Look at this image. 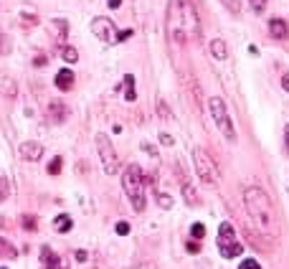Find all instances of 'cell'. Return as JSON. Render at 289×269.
I'll list each match as a JSON object with an SVG mask.
<instances>
[{
	"mask_svg": "<svg viewBox=\"0 0 289 269\" xmlns=\"http://www.w3.org/2000/svg\"><path fill=\"white\" fill-rule=\"evenodd\" d=\"M168 36L177 43L201 38V20L191 0H170L168 3Z\"/></svg>",
	"mask_w": 289,
	"mask_h": 269,
	"instance_id": "obj_1",
	"label": "cell"
},
{
	"mask_svg": "<svg viewBox=\"0 0 289 269\" xmlns=\"http://www.w3.org/2000/svg\"><path fill=\"white\" fill-rule=\"evenodd\" d=\"M243 206H246L251 221L257 223V229L264 236H274L276 234V219H274V206L272 198L266 196V190L259 185H249L243 190Z\"/></svg>",
	"mask_w": 289,
	"mask_h": 269,
	"instance_id": "obj_2",
	"label": "cell"
},
{
	"mask_svg": "<svg viewBox=\"0 0 289 269\" xmlns=\"http://www.w3.org/2000/svg\"><path fill=\"white\" fill-rule=\"evenodd\" d=\"M122 188H125V193L129 198V203L135 206V211L140 214V211H144V175H142V168L140 165H127L125 168V173H122Z\"/></svg>",
	"mask_w": 289,
	"mask_h": 269,
	"instance_id": "obj_3",
	"label": "cell"
},
{
	"mask_svg": "<svg viewBox=\"0 0 289 269\" xmlns=\"http://www.w3.org/2000/svg\"><path fill=\"white\" fill-rule=\"evenodd\" d=\"M208 109H210V117H213V122H216V127L221 130V134H224L228 142H236V130H233V122H231L228 112H226L224 99H221V97L208 99Z\"/></svg>",
	"mask_w": 289,
	"mask_h": 269,
	"instance_id": "obj_4",
	"label": "cell"
},
{
	"mask_svg": "<svg viewBox=\"0 0 289 269\" xmlns=\"http://www.w3.org/2000/svg\"><path fill=\"white\" fill-rule=\"evenodd\" d=\"M193 165H195V173L203 183H208V185L218 183V168L203 148H193Z\"/></svg>",
	"mask_w": 289,
	"mask_h": 269,
	"instance_id": "obj_5",
	"label": "cell"
},
{
	"mask_svg": "<svg viewBox=\"0 0 289 269\" xmlns=\"http://www.w3.org/2000/svg\"><path fill=\"white\" fill-rule=\"evenodd\" d=\"M218 252H221V256L224 259H233V256H241V252H243V244H239L236 241V234H233V226L228 221H224L221 223V229H218Z\"/></svg>",
	"mask_w": 289,
	"mask_h": 269,
	"instance_id": "obj_6",
	"label": "cell"
},
{
	"mask_svg": "<svg viewBox=\"0 0 289 269\" xmlns=\"http://www.w3.org/2000/svg\"><path fill=\"white\" fill-rule=\"evenodd\" d=\"M94 142H96L99 158H102L104 173H107V175H114V173L119 170V160H117V152H114V148H112V142H109V137H107L104 132H99L96 137H94Z\"/></svg>",
	"mask_w": 289,
	"mask_h": 269,
	"instance_id": "obj_7",
	"label": "cell"
},
{
	"mask_svg": "<svg viewBox=\"0 0 289 269\" xmlns=\"http://www.w3.org/2000/svg\"><path fill=\"white\" fill-rule=\"evenodd\" d=\"M92 33L104 43H117V26L104 16H99V18L92 20Z\"/></svg>",
	"mask_w": 289,
	"mask_h": 269,
	"instance_id": "obj_8",
	"label": "cell"
},
{
	"mask_svg": "<svg viewBox=\"0 0 289 269\" xmlns=\"http://www.w3.org/2000/svg\"><path fill=\"white\" fill-rule=\"evenodd\" d=\"M46 115H48V119L53 122V125H61V122H66V117H69V107H66L64 102H51L46 107Z\"/></svg>",
	"mask_w": 289,
	"mask_h": 269,
	"instance_id": "obj_9",
	"label": "cell"
},
{
	"mask_svg": "<svg viewBox=\"0 0 289 269\" xmlns=\"http://www.w3.org/2000/svg\"><path fill=\"white\" fill-rule=\"evenodd\" d=\"M20 155H23V160L36 163V160H41V155H43V145L41 142H23V145H20Z\"/></svg>",
	"mask_w": 289,
	"mask_h": 269,
	"instance_id": "obj_10",
	"label": "cell"
},
{
	"mask_svg": "<svg viewBox=\"0 0 289 269\" xmlns=\"http://www.w3.org/2000/svg\"><path fill=\"white\" fill-rule=\"evenodd\" d=\"M41 264H43V269H64L61 259L51 252V246H43L41 249Z\"/></svg>",
	"mask_w": 289,
	"mask_h": 269,
	"instance_id": "obj_11",
	"label": "cell"
},
{
	"mask_svg": "<svg viewBox=\"0 0 289 269\" xmlns=\"http://www.w3.org/2000/svg\"><path fill=\"white\" fill-rule=\"evenodd\" d=\"M56 86L61 89V92H69V89L74 86V71L71 69H61L56 74Z\"/></svg>",
	"mask_w": 289,
	"mask_h": 269,
	"instance_id": "obj_12",
	"label": "cell"
},
{
	"mask_svg": "<svg viewBox=\"0 0 289 269\" xmlns=\"http://www.w3.org/2000/svg\"><path fill=\"white\" fill-rule=\"evenodd\" d=\"M210 53H213L218 61H226V59H228V49H226V41H221V38H213V41H210Z\"/></svg>",
	"mask_w": 289,
	"mask_h": 269,
	"instance_id": "obj_13",
	"label": "cell"
},
{
	"mask_svg": "<svg viewBox=\"0 0 289 269\" xmlns=\"http://www.w3.org/2000/svg\"><path fill=\"white\" fill-rule=\"evenodd\" d=\"M269 33L274 38H287V33H289V28H287V23L282 18H274L272 23H269Z\"/></svg>",
	"mask_w": 289,
	"mask_h": 269,
	"instance_id": "obj_14",
	"label": "cell"
},
{
	"mask_svg": "<svg viewBox=\"0 0 289 269\" xmlns=\"http://www.w3.org/2000/svg\"><path fill=\"white\" fill-rule=\"evenodd\" d=\"M183 198H185V203H191V206L201 203V196H198V190L191 183H183Z\"/></svg>",
	"mask_w": 289,
	"mask_h": 269,
	"instance_id": "obj_15",
	"label": "cell"
},
{
	"mask_svg": "<svg viewBox=\"0 0 289 269\" xmlns=\"http://www.w3.org/2000/svg\"><path fill=\"white\" fill-rule=\"evenodd\" d=\"M122 82H125V89H127V92H125V99H127V102H135V99H137V92H135V76H132V74H125V79H122Z\"/></svg>",
	"mask_w": 289,
	"mask_h": 269,
	"instance_id": "obj_16",
	"label": "cell"
},
{
	"mask_svg": "<svg viewBox=\"0 0 289 269\" xmlns=\"http://www.w3.org/2000/svg\"><path fill=\"white\" fill-rule=\"evenodd\" d=\"M53 229H56L59 234H66L71 229V216H66V214L56 216V219H53Z\"/></svg>",
	"mask_w": 289,
	"mask_h": 269,
	"instance_id": "obj_17",
	"label": "cell"
},
{
	"mask_svg": "<svg viewBox=\"0 0 289 269\" xmlns=\"http://www.w3.org/2000/svg\"><path fill=\"white\" fill-rule=\"evenodd\" d=\"M61 56H64V61H76V59H79V51H76L74 46H61Z\"/></svg>",
	"mask_w": 289,
	"mask_h": 269,
	"instance_id": "obj_18",
	"label": "cell"
},
{
	"mask_svg": "<svg viewBox=\"0 0 289 269\" xmlns=\"http://www.w3.org/2000/svg\"><path fill=\"white\" fill-rule=\"evenodd\" d=\"M0 256H10V259L16 256V249H13V246H10L5 239H0Z\"/></svg>",
	"mask_w": 289,
	"mask_h": 269,
	"instance_id": "obj_19",
	"label": "cell"
},
{
	"mask_svg": "<svg viewBox=\"0 0 289 269\" xmlns=\"http://www.w3.org/2000/svg\"><path fill=\"white\" fill-rule=\"evenodd\" d=\"M191 236H193L195 241H201V239L206 236V226H203V223H193V229H191Z\"/></svg>",
	"mask_w": 289,
	"mask_h": 269,
	"instance_id": "obj_20",
	"label": "cell"
},
{
	"mask_svg": "<svg viewBox=\"0 0 289 269\" xmlns=\"http://www.w3.org/2000/svg\"><path fill=\"white\" fill-rule=\"evenodd\" d=\"M8 193H10V183H8V178L0 175V203L8 198Z\"/></svg>",
	"mask_w": 289,
	"mask_h": 269,
	"instance_id": "obj_21",
	"label": "cell"
},
{
	"mask_svg": "<svg viewBox=\"0 0 289 269\" xmlns=\"http://www.w3.org/2000/svg\"><path fill=\"white\" fill-rule=\"evenodd\" d=\"M20 221H23V229H26V231H36V229H38V223H36V216H23Z\"/></svg>",
	"mask_w": 289,
	"mask_h": 269,
	"instance_id": "obj_22",
	"label": "cell"
},
{
	"mask_svg": "<svg viewBox=\"0 0 289 269\" xmlns=\"http://www.w3.org/2000/svg\"><path fill=\"white\" fill-rule=\"evenodd\" d=\"M53 26L59 28V41H66V20L64 18H56V20H53Z\"/></svg>",
	"mask_w": 289,
	"mask_h": 269,
	"instance_id": "obj_23",
	"label": "cell"
},
{
	"mask_svg": "<svg viewBox=\"0 0 289 269\" xmlns=\"http://www.w3.org/2000/svg\"><path fill=\"white\" fill-rule=\"evenodd\" d=\"M61 163H64L61 158H53V160L48 163V173H51V175H59V173H61Z\"/></svg>",
	"mask_w": 289,
	"mask_h": 269,
	"instance_id": "obj_24",
	"label": "cell"
},
{
	"mask_svg": "<svg viewBox=\"0 0 289 269\" xmlns=\"http://www.w3.org/2000/svg\"><path fill=\"white\" fill-rule=\"evenodd\" d=\"M114 231L119 234V236H127V234H129V223H127V221H117Z\"/></svg>",
	"mask_w": 289,
	"mask_h": 269,
	"instance_id": "obj_25",
	"label": "cell"
},
{
	"mask_svg": "<svg viewBox=\"0 0 289 269\" xmlns=\"http://www.w3.org/2000/svg\"><path fill=\"white\" fill-rule=\"evenodd\" d=\"M239 269H261V264H259L257 259H243V262L239 264Z\"/></svg>",
	"mask_w": 289,
	"mask_h": 269,
	"instance_id": "obj_26",
	"label": "cell"
},
{
	"mask_svg": "<svg viewBox=\"0 0 289 269\" xmlns=\"http://www.w3.org/2000/svg\"><path fill=\"white\" fill-rule=\"evenodd\" d=\"M221 3H224V5L231 10V13H239V10H241V3H239V0H221Z\"/></svg>",
	"mask_w": 289,
	"mask_h": 269,
	"instance_id": "obj_27",
	"label": "cell"
},
{
	"mask_svg": "<svg viewBox=\"0 0 289 269\" xmlns=\"http://www.w3.org/2000/svg\"><path fill=\"white\" fill-rule=\"evenodd\" d=\"M158 203H160V208H170L173 206V198L165 196V193H158Z\"/></svg>",
	"mask_w": 289,
	"mask_h": 269,
	"instance_id": "obj_28",
	"label": "cell"
},
{
	"mask_svg": "<svg viewBox=\"0 0 289 269\" xmlns=\"http://www.w3.org/2000/svg\"><path fill=\"white\" fill-rule=\"evenodd\" d=\"M10 51V41L3 36V33H0V56H3V53H8Z\"/></svg>",
	"mask_w": 289,
	"mask_h": 269,
	"instance_id": "obj_29",
	"label": "cell"
},
{
	"mask_svg": "<svg viewBox=\"0 0 289 269\" xmlns=\"http://www.w3.org/2000/svg\"><path fill=\"white\" fill-rule=\"evenodd\" d=\"M160 142L165 145V148H173V145H175V140L170 137V134H168V132H160Z\"/></svg>",
	"mask_w": 289,
	"mask_h": 269,
	"instance_id": "obj_30",
	"label": "cell"
},
{
	"mask_svg": "<svg viewBox=\"0 0 289 269\" xmlns=\"http://www.w3.org/2000/svg\"><path fill=\"white\" fill-rule=\"evenodd\" d=\"M188 252H191V254H198V252H201V244H198L195 239H191V241H188Z\"/></svg>",
	"mask_w": 289,
	"mask_h": 269,
	"instance_id": "obj_31",
	"label": "cell"
},
{
	"mask_svg": "<svg viewBox=\"0 0 289 269\" xmlns=\"http://www.w3.org/2000/svg\"><path fill=\"white\" fill-rule=\"evenodd\" d=\"M132 36V28H127V31H117V43L119 41H125V38H129Z\"/></svg>",
	"mask_w": 289,
	"mask_h": 269,
	"instance_id": "obj_32",
	"label": "cell"
},
{
	"mask_svg": "<svg viewBox=\"0 0 289 269\" xmlns=\"http://www.w3.org/2000/svg\"><path fill=\"white\" fill-rule=\"evenodd\" d=\"M251 5H254V10H257V13H261L264 5H266V0H251Z\"/></svg>",
	"mask_w": 289,
	"mask_h": 269,
	"instance_id": "obj_33",
	"label": "cell"
},
{
	"mask_svg": "<svg viewBox=\"0 0 289 269\" xmlns=\"http://www.w3.org/2000/svg\"><path fill=\"white\" fill-rule=\"evenodd\" d=\"M158 112L162 117H170V112H168V107H165V102H158Z\"/></svg>",
	"mask_w": 289,
	"mask_h": 269,
	"instance_id": "obj_34",
	"label": "cell"
},
{
	"mask_svg": "<svg viewBox=\"0 0 289 269\" xmlns=\"http://www.w3.org/2000/svg\"><path fill=\"white\" fill-rule=\"evenodd\" d=\"M284 148H287V152H289V125L284 127Z\"/></svg>",
	"mask_w": 289,
	"mask_h": 269,
	"instance_id": "obj_35",
	"label": "cell"
},
{
	"mask_svg": "<svg viewBox=\"0 0 289 269\" xmlns=\"http://www.w3.org/2000/svg\"><path fill=\"white\" fill-rule=\"evenodd\" d=\"M76 262H86V252H84V249L76 252Z\"/></svg>",
	"mask_w": 289,
	"mask_h": 269,
	"instance_id": "obj_36",
	"label": "cell"
},
{
	"mask_svg": "<svg viewBox=\"0 0 289 269\" xmlns=\"http://www.w3.org/2000/svg\"><path fill=\"white\" fill-rule=\"evenodd\" d=\"M107 5H109V8H119L122 0H107Z\"/></svg>",
	"mask_w": 289,
	"mask_h": 269,
	"instance_id": "obj_37",
	"label": "cell"
},
{
	"mask_svg": "<svg viewBox=\"0 0 289 269\" xmlns=\"http://www.w3.org/2000/svg\"><path fill=\"white\" fill-rule=\"evenodd\" d=\"M282 86H284L287 92H289V74H284V76H282Z\"/></svg>",
	"mask_w": 289,
	"mask_h": 269,
	"instance_id": "obj_38",
	"label": "cell"
},
{
	"mask_svg": "<svg viewBox=\"0 0 289 269\" xmlns=\"http://www.w3.org/2000/svg\"><path fill=\"white\" fill-rule=\"evenodd\" d=\"M3 269H5V267H3Z\"/></svg>",
	"mask_w": 289,
	"mask_h": 269,
	"instance_id": "obj_39",
	"label": "cell"
}]
</instances>
